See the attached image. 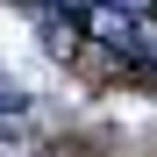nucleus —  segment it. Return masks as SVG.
Instances as JSON below:
<instances>
[]
</instances>
